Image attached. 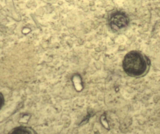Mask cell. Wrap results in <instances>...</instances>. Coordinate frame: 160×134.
<instances>
[{"instance_id": "7a4b0ae2", "label": "cell", "mask_w": 160, "mask_h": 134, "mask_svg": "<svg viewBox=\"0 0 160 134\" xmlns=\"http://www.w3.org/2000/svg\"><path fill=\"white\" fill-rule=\"evenodd\" d=\"M127 18L121 13L115 14L110 20L111 26L115 29H120L124 27L127 25Z\"/></svg>"}, {"instance_id": "6da1fadb", "label": "cell", "mask_w": 160, "mask_h": 134, "mask_svg": "<svg viewBox=\"0 0 160 134\" xmlns=\"http://www.w3.org/2000/svg\"><path fill=\"white\" fill-rule=\"evenodd\" d=\"M123 66L127 72L135 75L142 74L146 68L144 59L140 54L136 52L129 53L125 57Z\"/></svg>"}, {"instance_id": "3957f363", "label": "cell", "mask_w": 160, "mask_h": 134, "mask_svg": "<svg viewBox=\"0 0 160 134\" xmlns=\"http://www.w3.org/2000/svg\"><path fill=\"white\" fill-rule=\"evenodd\" d=\"M9 134H38L37 132L30 127L21 126L14 128Z\"/></svg>"}]
</instances>
